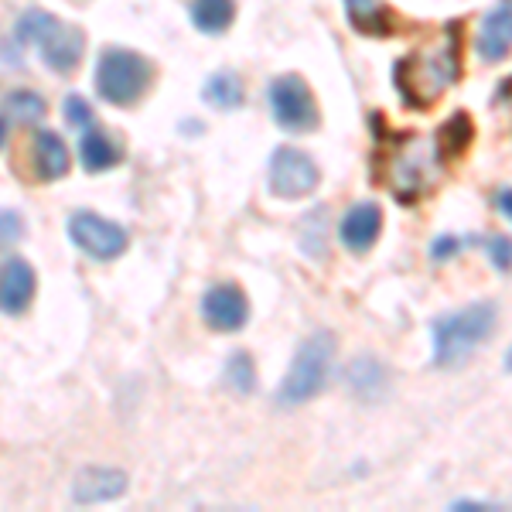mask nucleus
<instances>
[{
  "mask_svg": "<svg viewBox=\"0 0 512 512\" xmlns=\"http://www.w3.org/2000/svg\"><path fill=\"white\" fill-rule=\"evenodd\" d=\"M458 76H461V48L454 28L444 31L441 41L417 48L407 59L396 62V89H400L410 106L437 103L454 86Z\"/></svg>",
  "mask_w": 512,
  "mask_h": 512,
  "instance_id": "1",
  "label": "nucleus"
},
{
  "mask_svg": "<svg viewBox=\"0 0 512 512\" xmlns=\"http://www.w3.org/2000/svg\"><path fill=\"white\" fill-rule=\"evenodd\" d=\"M444 175V147L431 137H403L386 158V185L400 202H417Z\"/></svg>",
  "mask_w": 512,
  "mask_h": 512,
  "instance_id": "2",
  "label": "nucleus"
},
{
  "mask_svg": "<svg viewBox=\"0 0 512 512\" xmlns=\"http://www.w3.org/2000/svg\"><path fill=\"white\" fill-rule=\"evenodd\" d=\"M495 332V304H468V308L441 315L434 321V362L437 366H461L482 349Z\"/></svg>",
  "mask_w": 512,
  "mask_h": 512,
  "instance_id": "3",
  "label": "nucleus"
},
{
  "mask_svg": "<svg viewBox=\"0 0 512 512\" xmlns=\"http://www.w3.org/2000/svg\"><path fill=\"white\" fill-rule=\"evenodd\" d=\"M154 65L127 48H106L96 59V93L110 106H130L151 89Z\"/></svg>",
  "mask_w": 512,
  "mask_h": 512,
  "instance_id": "4",
  "label": "nucleus"
},
{
  "mask_svg": "<svg viewBox=\"0 0 512 512\" xmlns=\"http://www.w3.org/2000/svg\"><path fill=\"white\" fill-rule=\"evenodd\" d=\"M335 359V335L332 332H315L304 338V345L297 349L291 369H287L284 383H280V407H294V403H308L311 396L321 393L328 373H332Z\"/></svg>",
  "mask_w": 512,
  "mask_h": 512,
  "instance_id": "5",
  "label": "nucleus"
},
{
  "mask_svg": "<svg viewBox=\"0 0 512 512\" xmlns=\"http://www.w3.org/2000/svg\"><path fill=\"white\" fill-rule=\"evenodd\" d=\"M270 110L280 130H291V134H311L318 127L315 93L301 76H280L270 82Z\"/></svg>",
  "mask_w": 512,
  "mask_h": 512,
  "instance_id": "6",
  "label": "nucleus"
},
{
  "mask_svg": "<svg viewBox=\"0 0 512 512\" xmlns=\"http://www.w3.org/2000/svg\"><path fill=\"white\" fill-rule=\"evenodd\" d=\"M65 229H69V239L76 250H82L89 256V260H117L127 250V229L117 226V222L96 216V212H72L69 222H65Z\"/></svg>",
  "mask_w": 512,
  "mask_h": 512,
  "instance_id": "7",
  "label": "nucleus"
},
{
  "mask_svg": "<svg viewBox=\"0 0 512 512\" xmlns=\"http://www.w3.org/2000/svg\"><path fill=\"white\" fill-rule=\"evenodd\" d=\"M318 164L297 147H277L270 154V192L277 198H304L318 188Z\"/></svg>",
  "mask_w": 512,
  "mask_h": 512,
  "instance_id": "8",
  "label": "nucleus"
},
{
  "mask_svg": "<svg viewBox=\"0 0 512 512\" xmlns=\"http://www.w3.org/2000/svg\"><path fill=\"white\" fill-rule=\"evenodd\" d=\"M202 318L212 332H239L250 318V301L236 284H216L202 297Z\"/></svg>",
  "mask_w": 512,
  "mask_h": 512,
  "instance_id": "9",
  "label": "nucleus"
},
{
  "mask_svg": "<svg viewBox=\"0 0 512 512\" xmlns=\"http://www.w3.org/2000/svg\"><path fill=\"white\" fill-rule=\"evenodd\" d=\"M130 478L120 468H82L72 482V499L79 506H99V502H113L127 492Z\"/></svg>",
  "mask_w": 512,
  "mask_h": 512,
  "instance_id": "10",
  "label": "nucleus"
},
{
  "mask_svg": "<svg viewBox=\"0 0 512 512\" xmlns=\"http://www.w3.org/2000/svg\"><path fill=\"white\" fill-rule=\"evenodd\" d=\"M31 297H35V270L28 267V260L11 256L0 263V311L21 315V311H28Z\"/></svg>",
  "mask_w": 512,
  "mask_h": 512,
  "instance_id": "11",
  "label": "nucleus"
},
{
  "mask_svg": "<svg viewBox=\"0 0 512 512\" xmlns=\"http://www.w3.org/2000/svg\"><path fill=\"white\" fill-rule=\"evenodd\" d=\"M38 48H41V62H45L48 69L59 72V76H69L79 65L82 52H86V35H82V28H76V24L59 21V28L41 41Z\"/></svg>",
  "mask_w": 512,
  "mask_h": 512,
  "instance_id": "12",
  "label": "nucleus"
},
{
  "mask_svg": "<svg viewBox=\"0 0 512 512\" xmlns=\"http://www.w3.org/2000/svg\"><path fill=\"white\" fill-rule=\"evenodd\" d=\"M512 48V0H499L478 31V55L485 62H502Z\"/></svg>",
  "mask_w": 512,
  "mask_h": 512,
  "instance_id": "13",
  "label": "nucleus"
},
{
  "mask_svg": "<svg viewBox=\"0 0 512 512\" xmlns=\"http://www.w3.org/2000/svg\"><path fill=\"white\" fill-rule=\"evenodd\" d=\"M69 147L55 130H35L31 140V168H35L38 181H59L69 175Z\"/></svg>",
  "mask_w": 512,
  "mask_h": 512,
  "instance_id": "14",
  "label": "nucleus"
},
{
  "mask_svg": "<svg viewBox=\"0 0 512 512\" xmlns=\"http://www.w3.org/2000/svg\"><path fill=\"white\" fill-rule=\"evenodd\" d=\"M379 229H383V212H379V205L359 202V205H352V209L342 216L338 236H342V243L349 246L352 253H366L369 246L376 243Z\"/></svg>",
  "mask_w": 512,
  "mask_h": 512,
  "instance_id": "15",
  "label": "nucleus"
},
{
  "mask_svg": "<svg viewBox=\"0 0 512 512\" xmlns=\"http://www.w3.org/2000/svg\"><path fill=\"white\" fill-rule=\"evenodd\" d=\"M345 386H349L359 400L373 403V400H383L386 390H390V376H386L383 362L362 355V359H355L349 366V373H345Z\"/></svg>",
  "mask_w": 512,
  "mask_h": 512,
  "instance_id": "16",
  "label": "nucleus"
},
{
  "mask_svg": "<svg viewBox=\"0 0 512 512\" xmlns=\"http://www.w3.org/2000/svg\"><path fill=\"white\" fill-rule=\"evenodd\" d=\"M79 164L89 171V175H103V171L117 168L120 164V147L113 144L103 130H82V140H79Z\"/></svg>",
  "mask_w": 512,
  "mask_h": 512,
  "instance_id": "17",
  "label": "nucleus"
},
{
  "mask_svg": "<svg viewBox=\"0 0 512 512\" xmlns=\"http://www.w3.org/2000/svg\"><path fill=\"white\" fill-rule=\"evenodd\" d=\"M188 14L202 35H222L236 18V0H192Z\"/></svg>",
  "mask_w": 512,
  "mask_h": 512,
  "instance_id": "18",
  "label": "nucleus"
},
{
  "mask_svg": "<svg viewBox=\"0 0 512 512\" xmlns=\"http://www.w3.org/2000/svg\"><path fill=\"white\" fill-rule=\"evenodd\" d=\"M202 96H205V103L216 106V110H236V106H243L246 89H243V79H239L236 72L222 69V72H216V76L205 79Z\"/></svg>",
  "mask_w": 512,
  "mask_h": 512,
  "instance_id": "19",
  "label": "nucleus"
},
{
  "mask_svg": "<svg viewBox=\"0 0 512 512\" xmlns=\"http://www.w3.org/2000/svg\"><path fill=\"white\" fill-rule=\"evenodd\" d=\"M55 28H59L55 14L41 11V7H28V11L14 21V41H18V45H41Z\"/></svg>",
  "mask_w": 512,
  "mask_h": 512,
  "instance_id": "20",
  "label": "nucleus"
},
{
  "mask_svg": "<svg viewBox=\"0 0 512 512\" xmlns=\"http://www.w3.org/2000/svg\"><path fill=\"white\" fill-rule=\"evenodd\" d=\"M4 110H7V117L18 120V123H38L45 117L48 106L35 89H14V93H7V99H4Z\"/></svg>",
  "mask_w": 512,
  "mask_h": 512,
  "instance_id": "21",
  "label": "nucleus"
},
{
  "mask_svg": "<svg viewBox=\"0 0 512 512\" xmlns=\"http://www.w3.org/2000/svg\"><path fill=\"white\" fill-rule=\"evenodd\" d=\"M345 11H349V21L359 31H369V35H383L386 31V11L376 4V0H345Z\"/></svg>",
  "mask_w": 512,
  "mask_h": 512,
  "instance_id": "22",
  "label": "nucleus"
},
{
  "mask_svg": "<svg viewBox=\"0 0 512 512\" xmlns=\"http://www.w3.org/2000/svg\"><path fill=\"white\" fill-rule=\"evenodd\" d=\"M325 229H328V212H325V205H315V209L301 219V250L308 256L325 253Z\"/></svg>",
  "mask_w": 512,
  "mask_h": 512,
  "instance_id": "23",
  "label": "nucleus"
},
{
  "mask_svg": "<svg viewBox=\"0 0 512 512\" xmlns=\"http://www.w3.org/2000/svg\"><path fill=\"white\" fill-rule=\"evenodd\" d=\"M226 383L233 386L236 393H250L256 386V369L250 352H233L226 362Z\"/></svg>",
  "mask_w": 512,
  "mask_h": 512,
  "instance_id": "24",
  "label": "nucleus"
},
{
  "mask_svg": "<svg viewBox=\"0 0 512 512\" xmlns=\"http://www.w3.org/2000/svg\"><path fill=\"white\" fill-rule=\"evenodd\" d=\"M468 137H472V120L461 113V117H451L448 123H444L441 147L444 151H461V147L468 144Z\"/></svg>",
  "mask_w": 512,
  "mask_h": 512,
  "instance_id": "25",
  "label": "nucleus"
},
{
  "mask_svg": "<svg viewBox=\"0 0 512 512\" xmlns=\"http://www.w3.org/2000/svg\"><path fill=\"white\" fill-rule=\"evenodd\" d=\"M62 117L69 127H76V130H89L93 127V110H89V103L82 96H65V103H62Z\"/></svg>",
  "mask_w": 512,
  "mask_h": 512,
  "instance_id": "26",
  "label": "nucleus"
},
{
  "mask_svg": "<svg viewBox=\"0 0 512 512\" xmlns=\"http://www.w3.org/2000/svg\"><path fill=\"white\" fill-rule=\"evenodd\" d=\"M24 236V219L14 209H0V250L14 246Z\"/></svg>",
  "mask_w": 512,
  "mask_h": 512,
  "instance_id": "27",
  "label": "nucleus"
},
{
  "mask_svg": "<svg viewBox=\"0 0 512 512\" xmlns=\"http://www.w3.org/2000/svg\"><path fill=\"white\" fill-rule=\"evenodd\" d=\"M482 246H485V253L492 256V263L499 270H509L512 267V239H506V236H489Z\"/></svg>",
  "mask_w": 512,
  "mask_h": 512,
  "instance_id": "28",
  "label": "nucleus"
},
{
  "mask_svg": "<svg viewBox=\"0 0 512 512\" xmlns=\"http://www.w3.org/2000/svg\"><path fill=\"white\" fill-rule=\"evenodd\" d=\"M461 250H465V239L441 236V239H437V243L431 246V256H434V260H448V256L461 253Z\"/></svg>",
  "mask_w": 512,
  "mask_h": 512,
  "instance_id": "29",
  "label": "nucleus"
},
{
  "mask_svg": "<svg viewBox=\"0 0 512 512\" xmlns=\"http://www.w3.org/2000/svg\"><path fill=\"white\" fill-rule=\"evenodd\" d=\"M495 205H499V212L512 222V188H502L499 195H495Z\"/></svg>",
  "mask_w": 512,
  "mask_h": 512,
  "instance_id": "30",
  "label": "nucleus"
},
{
  "mask_svg": "<svg viewBox=\"0 0 512 512\" xmlns=\"http://www.w3.org/2000/svg\"><path fill=\"white\" fill-rule=\"evenodd\" d=\"M4 140H7V127H4V120H0V147H4Z\"/></svg>",
  "mask_w": 512,
  "mask_h": 512,
  "instance_id": "31",
  "label": "nucleus"
},
{
  "mask_svg": "<svg viewBox=\"0 0 512 512\" xmlns=\"http://www.w3.org/2000/svg\"><path fill=\"white\" fill-rule=\"evenodd\" d=\"M506 369H512V349H509V355H506Z\"/></svg>",
  "mask_w": 512,
  "mask_h": 512,
  "instance_id": "32",
  "label": "nucleus"
}]
</instances>
